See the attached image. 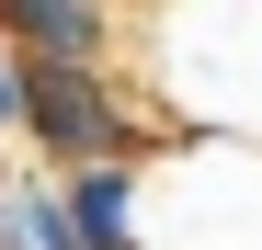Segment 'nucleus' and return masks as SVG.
<instances>
[{
  "mask_svg": "<svg viewBox=\"0 0 262 250\" xmlns=\"http://www.w3.org/2000/svg\"><path fill=\"white\" fill-rule=\"evenodd\" d=\"M57 216L80 228V250H137V159H80V171H57Z\"/></svg>",
  "mask_w": 262,
  "mask_h": 250,
  "instance_id": "obj_2",
  "label": "nucleus"
},
{
  "mask_svg": "<svg viewBox=\"0 0 262 250\" xmlns=\"http://www.w3.org/2000/svg\"><path fill=\"white\" fill-rule=\"evenodd\" d=\"M103 0H0V46L12 57H103Z\"/></svg>",
  "mask_w": 262,
  "mask_h": 250,
  "instance_id": "obj_3",
  "label": "nucleus"
},
{
  "mask_svg": "<svg viewBox=\"0 0 262 250\" xmlns=\"http://www.w3.org/2000/svg\"><path fill=\"white\" fill-rule=\"evenodd\" d=\"M0 137H23V68H12V46H0Z\"/></svg>",
  "mask_w": 262,
  "mask_h": 250,
  "instance_id": "obj_4",
  "label": "nucleus"
},
{
  "mask_svg": "<svg viewBox=\"0 0 262 250\" xmlns=\"http://www.w3.org/2000/svg\"><path fill=\"white\" fill-rule=\"evenodd\" d=\"M23 68V137L57 159V171H80V159H125V114L103 91L92 57H12Z\"/></svg>",
  "mask_w": 262,
  "mask_h": 250,
  "instance_id": "obj_1",
  "label": "nucleus"
}]
</instances>
